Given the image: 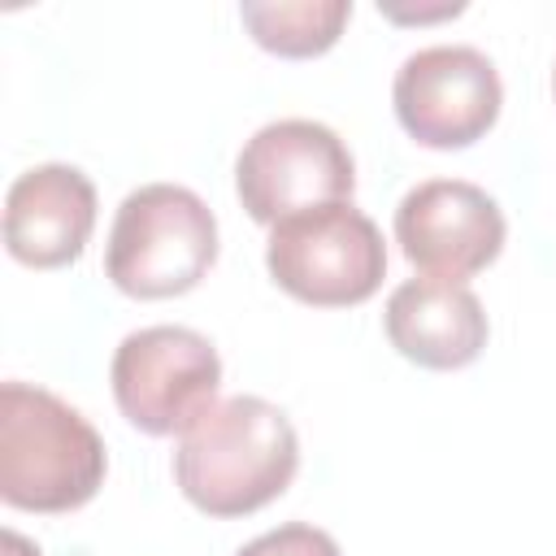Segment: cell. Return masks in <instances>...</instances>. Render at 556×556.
<instances>
[{
    "instance_id": "7c38bea8",
    "label": "cell",
    "mask_w": 556,
    "mask_h": 556,
    "mask_svg": "<svg viewBox=\"0 0 556 556\" xmlns=\"http://www.w3.org/2000/svg\"><path fill=\"white\" fill-rule=\"evenodd\" d=\"M239 556H343V552L326 530H317L308 521H287V526L265 530L252 543H243Z\"/></svg>"
},
{
    "instance_id": "30bf717a",
    "label": "cell",
    "mask_w": 556,
    "mask_h": 556,
    "mask_svg": "<svg viewBox=\"0 0 556 556\" xmlns=\"http://www.w3.org/2000/svg\"><path fill=\"white\" fill-rule=\"evenodd\" d=\"M387 339L400 356L426 369H460L486 348L482 300L452 278H408L391 291L382 313Z\"/></svg>"
},
{
    "instance_id": "8fae6325",
    "label": "cell",
    "mask_w": 556,
    "mask_h": 556,
    "mask_svg": "<svg viewBox=\"0 0 556 556\" xmlns=\"http://www.w3.org/2000/svg\"><path fill=\"white\" fill-rule=\"evenodd\" d=\"M239 17L265 52L317 56L343 35L352 0H243Z\"/></svg>"
},
{
    "instance_id": "277c9868",
    "label": "cell",
    "mask_w": 556,
    "mask_h": 556,
    "mask_svg": "<svg viewBox=\"0 0 556 556\" xmlns=\"http://www.w3.org/2000/svg\"><path fill=\"white\" fill-rule=\"evenodd\" d=\"M265 265L287 295L317 308H348L382 287L387 243L352 200H339L278 222L269 230Z\"/></svg>"
},
{
    "instance_id": "7a4b0ae2",
    "label": "cell",
    "mask_w": 556,
    "mask_h": 556,
    "mask_svg": "<svg viewBox=\"0 0 556 556\" xmlns=\"http://www.w3.org/2000/svg\"><path fill=\"white\" fill-rule=\"evenodd\" d=\"M109 456L96 426L61 395L4 382L0 387V495L30 513L83 508L104 482Z\"/></svg>"
},
{
    "instance_id": "ba28073f",
    "label": "cell",
    "mask_w": 556,
    "mask_h": 556,
    "mask_svg": "<svg viewBox=\"0 0 556 556\" xmlns=\"http://www.w3.org/2000/svg\"><path fill=\"white\" fill-rule=\"evenodd\" d=\"M395 239L426 278L465 282L504 248L500 204L465 178L417 182L395 208Z\"/></svg>"
},
{
    "instance_id": "4fadbf2b",
    "label": "cell",
    "mask_w": 556,
    "mask_h": 556,
    "mask_svg": "<svg viewBox=\"0 0 556 556\" xmlns=\"http://www.w3.org/2000/svg\"><path fill=\"white\" fill-rule=\"evenodd\" d=\"M4 552H9V556H39V547H30L17 530H4Z\"/></svg>"
},
{
    "instance_id": "52a82bcc",
    "label": "cell",
    "mask_w": 556,
    "mask_h": 556,
    "mask_svg": "<svg viewBox=\"0 0 556 556\" xmlns=\"http://www.w3.org/2000/svg\"><path fill=\"white\" fill-rule=\"evenodd\" d=\"M395 117L426 148H469L504 104V87L486 52L469 43H434L395 70Z\"/></svg>"
},
{
    "instance_id": "8992f818",
    "label": "cell",
    "mask_w": 556,
    "mask_h": 556,
    "mask_svg": "<svg viewBox=\"0 0 556 556\" xmlns=\"http://www.w3.org/2000/svg\"><path fill=\"white\" fill-rule=\"evenodd\" d=\"M235 187L252 222L278 226L304 208L352 200L356 165L348 143L308 117H282L261 126L239 161H235Z\"/></svg>"
},
{
    "instance_id": "5b68a950",
    "label": "cell",
    "mask_w": 556,
    "mask_h": 556,
    "mask_svg": "<svg viewBox=\"0 0 556 556\" xmlns=\"http://www.w3.org/2000/svg\"><path fill=\"white\" fill-rule=\"evenodd\" d=\"M113 400L143 434H187L222 387L217 348L187 326H143L113 352Z\"/></svg>"
},
{
    "instance_id": "5bb4252c",
    "label": "cell",
    "mask_w": 556,
    "mask_h": 556,
    "mask_svg": "<svg viewBox=\"0 0 556 556\" xmlns=\"http://www.w3.org/2000/svg\"><path fill=\"white\" fill-rule=\"evenodd\" d=\"M552 87H556V74H552Z\"/></svg>"
},
{
    "instance_id": "9c48e42d",
    "label": "cell",
    "mask_w": 556,
    "mask_h": 556,
    "mask_svg": "<svg viewBox=\"0 0 556 556\" xmlns=\"http://www.w3.org/2000/svg\"><path fill=\"white\" fill-rule=\"evenodd\" d=\"M96 226V187L74 165H35L4 195V243L22 265L56 269L78 261Z\"/></svg>"
},
{
    "instance_id": "3957f363",
    "label": "cell",
    "mask_w": 556,
    "mask_h": 556,
    "mask_svg": "<svg viewBox=\"0 0 556 556\" xmlns=\"http://www.w3.org/2000/svg\"><path fill=\"white\" fill-rule=\"evenodd\" d=\"M217 261V217L213 208L178 187L148 182L117 204L104 274L117 291L135 300H169L191 291Z\"/></svg>"
},
{
    "instance_id": "6da1fadb",
    "label": "cell",
    "mask_w": 556,
    "mask_h": 556,
    "mask_svg": "<svg viewBox=\"0 0 556 556\" xmlns=\"http://www.w3.org/2000/svg\"><path fill=\"white\" fill-rule=\"evenodd\" d=\"M300 469L287 413L261 395L217 400L174 452L178 491L208 517H243L278 500Z\"/></svg>"
}]
</instances>
